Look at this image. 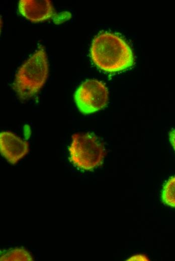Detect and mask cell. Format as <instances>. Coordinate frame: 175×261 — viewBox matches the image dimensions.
I'll use <instances>...</instances> for the list:
<instances>
[{"label":"cell","instance_id":"obj_1","mask_svg":"<svg viewBox=\"0 0 175 261\" xmlns=\"http://www.w3.org/2000/svg\"><path fill=\"white\" fill-rule=\"evenodd\" d=\"M90 55L97 67L110 73L126 70L134 64L130 46L120 36L110 32H103L94 38Z\"/></svg>","mask_w":175,"mask_h":261},{"label":"cell","instance_id":"obj_2","mask_svg":"<svg viewBox=\"0 0 175 261\" xmlns=\"http://www.w3.org/2000/svg\"><path fill=\"white\" fill-rule=\"evenodd\" d=\"M49 73L47 56L40 47L19 68L13 83L18 97L26 100L36 95L45 84Z\"/></svg>","mask_w":175,"mask_h":261},{"label":"cell","instance_id":"obj_7","mask_svg":"<svg viewBox=\"0 0 175 261\" xmlns=\"http://www.w3.org/2000/svg\"><path fill=\"white\" fill-rule=\"evenodd\" d=\"M1 260H33V257L27 250L22 248H15L1 253Z\"/></svg>","mask_w":175,"mask_h":261},{"label":"cell","instance_id":"obj_5","mask_svg":"<svg viewBox=\"0 0 175 261\" xmlns=\"http://www.w3.org/2000/svg\"><path fill=\"white\" fill-rule=\"evenodd\" d=\"M0 150L2 156L15 165L28 153L29 145L13 133L4 131L0 134Z\"/></svg>","mask_w":175,"mask_h":261},{"label":"cell","instance_id":"obj_8","mask_svg":"<svg viewBox=\"0 0 175 261\" xmlns=\"http://www.w3.org/2000/svg\"><path fill=\"white\" fill-rule=\"evenodd\" d=\"M161 199L165 204L175 208V176L171 177L163 185Z\"/></svg>","mask_w":175,"mask_h":261},{"label":"cell","instance_id":"obj_9","mask_svg":"<svg viewBox=\"0 0 175 261\" xmlns=\"http://www.w3.org/2000/svg\"><path fill=\"white\" fill-rule=\"evenodd\" d=\"M170 142L175 151V129L170 130L169 134Z\"/></svg>","mask_w":175,"mask_h":261},{"label":"cell","instance_id":"obj_6","mask_svg":"<svg viewBox=\"0 0 175 261\" xmlns=\"http://www.w3.org/2000/svg\"><path fill=\"white\" fill-rule=\"evenodd\" d=\"M19 13L33 22H43L56 15L53 5L49 0H21L19 2Z\"/></svg>","mask_w":175,"mask_h":261},{"label":"cell","instance_id":"obj_10","mask_svg":"<svg viewBox=\"0 0 175 261\" xmlns=\"http://www.w3.org/2000/svg\"><path fill=\"white\" fill-rule=\"evenodd\" d=\"M128 260H149L147 259V258L143 255H134L131 258H130Z\"/></svg>","mask_w":175,"mask_h":261},{"label":"cell","instance_id":"obj_3","mask_svg":"<svg viewBox=\"0 0 175 261\" xmlns=\"http://www.w3.org/2000/svg\"><path fill=\"white\" fill-rule=\"evenodd\" d=\"M68 151L73 164L84 171H91L100 166L106 154L103 144L92 133L73 134Z\"/></svg>","mask_w":175,"mask_h":261},{"label":"cell","instance_id":"obj_4","mask_svg":"<svg viewBox=\"0 0 175 261\" xmlns=\"http://www.w3.org/2000/svg\"><path fill=\"white\" fill-rule=\"evenodd\" d=\"M74 99L82 113L91 114L107 105L109 92L102 82L96 79H88L83 82L76 90Z\"/></svg>","mask_w":175,"mask_h":261}]
</instances>
